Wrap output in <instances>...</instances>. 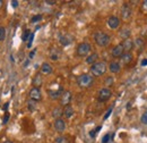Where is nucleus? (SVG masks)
Segmentation results:
<instances>
[{
	"instance_id": "nucleus-1",
	"label": "nucleus",
	"mask_w": 147,
	"mask_h": 143,
	"mask_svg": "<svg viewBox=\"0 0 147 143\" xmlns=\"http://www.w3.org/2000/svg\"><path fill=\"white\" fill-rule=\"evenodd\" d=\"M94 83V77L90 74H82L77 77V84L82 89H88Z\"/></svg>"
},
{
	"instance_id": "nucleus-2",
	"label": "nucleus",
	"mask_w": 147,
	"mask_h": 143,
	"mask_svg": "<svg viewBox=\"0 0 147 143\" xmlns=\"http://www.w3.org/2000/svg\"><path fill=\"white\" fill-rule=\"evenodd\" d=\"M107 69H108V66L104 61H97V63H95L94 65L91 66V74H92L93 77L94 76L95 77L102 76L107 72Z\"/></svg>"
},
{
	"instance_id": "nucleus-3",
	"label": "nucleus",
	"mask_w": 147,
	"mask_h": 143,
	"mask_svg": "<svg viewBox=\"0 0 147 143\" xmlns=\"http://www.w3.org/2000/svg\"><path fill=\"white\" fill-rule=\"evenodd\" d=\"M94 40H95V43L98 46V47H108L110 44V36L108 35L107 33H103V32H96L94 34Z\"/></svg>"
},
{
	"instance_id": "nucleus-4",
	"label": "nucleus",
	"mask_w": 147,
	"mask_h": 143,
	"mask_svg": "<svg viewBox=\"0 0 147 143\" xmlns=\"http://www.w3.org/2000/svg\"><path fill=\"white\" fill-rule=\"evenodd\" d=\"M91 44L87 43V42H83V43H79L78 47H77V50H76V54L79 57H86L87 54L91 52Z\"/></svg>"
},
{
	"instance_id": "nucleus-5",
	"label": "nucleus",
	"mask_w": 147,
	"mask_h": 143,
	"mask_svg": "<svg viewBox=\"0 0 147 143\" xmlns=\"http://www.w3.org/2000/svg\"><path fill=\"white\" fill-rule=\"evenodd\" d=\"M111 97H112V91L109 88H103L98 91L97 100L100 102H107L108 100H110Z\"/></svg>"
},
{
	"instance_id": "nucleus-6",
	"label": "nucleus",
	"mask_w": 147,
	"mask_h": 143,
	"mask_svg": "<svg viewBox=\"0 0 147 143\" xmlns=\"http://www.w3.org/2000/svg\"><path fill=\"white\" fill-rule=\"evenodd\" d=\"M71 99H73L71 92H70V91H63V93L61 94V98H60V104H61V106H65V107L68 106V105L70 104Z\"/></svg>"
},
{
	"instance_id": "nucleus-7",
	"label": "nucleus",
	"mask_w": 147,
	"mask_h": 143,
	"mask_svg": "<svg viewBox=\"0 0 147 143\" xmlns=\"http://www.w3.org/2000/svg\"><path fill=\"white\" fill-rule=\"evenodd\" d=\"M28 97H30V99L31 100H33V101H40L41 99H42V93H41V90L38 89V88H32L31 91H30V93H28Z\"/></svg>"
},
{
	"instance_id": "nucleus-8",
	"label": "nucleus",
	"mask_w": 147,
	"mask_h": 143,
	"mask_svg": "<svg viewBox=\"0 0 147 143\" xmlns=\"http://www.w3.org/2000/svg\"><path fill=\"white\" fill-rule=\"evenodd\" d=\"M62 93H63L62 86H60L58 90H48V94H49L50 99H52V100H58V99H60Z\"/></svg>"
},
{
	"instance_id": "nucleus-9",
	"label": "nucleus",
	"mask_w": 147,
	"mask_h": 143,
	"mask_svg": "<svg viewBox=\"0 0 147 143\" xmlns=\"http://www.w3.org/2000/svg\"><path fill=\"white\" fill-rule=\"evenodd\" d=\"M131 14H132L131 7L129 5H127V3H125L122 6V8H121V17H122V19H125V20L129 19V18L131 17Z\"/></svg>"
},
{
	"instance_id": "nucleus-10",
	"label": "nucleus",
	"mask_w": 147,
	"mask_h": 143,
	"mask_svg": "<svg viewBox=\"0 0 147 143\" xmlns=\"http://www.w3.org/2000/svg\"><path fill=\"white\" fill-rule=\"evenodd\" d=\"M123 54H125V50H123L121 43H120V44H117V46L112 49V51H111V54H112L113 58H120Z\"/></svg>"
},
{
	"instance_id": "nucleus-11",
	"label": "nucleus",
	"mask_w": 147,
	"mask_h": 143,
	"mask_svg": "<svg viewBox=\"0 0 147 143\" xmlns=\"http://www.w3.org/2000/svg\"><path fill=\"white\" fill-rule=\"evenodd\" d=\"M108 25L109 27L112 29V30H115L120 26V18L117 17V16H111L108 19Z\"/></svg>"
},
{
	"instance_id": "nucleus-12",
	"label": "nucleus",
	"mask_w": 147,
	"mask_h": 143,
	"mask_svg": "<svg viewBox=\"0 0 147 143\" xmlns=\"http://www.w3.org/2000/svg\"><path fill=\"white\" fill-rule=\"evenodd\" d=\"M55 131H57V132L62 133V132L65 131V128H66V123H65V121H63V119H61V118L55 119Z\"/></svg>"
},
{
	"instance_id": "nucleus-13",
	"label": "nucleus",
	"mask_w": 147,
	"mask_h": 143,
	"mask_svg": "<svg viewBox=\"0 0 147 143\" xmlns=\"http://www.w3.org/2000/svg\"><path fill=\"white\" fill-rule=\"evenodd\" d=\"M73 40L74 37L70 34H65V35H62L60 37V44L63 46V47H67L73 42Z\"/></svg>"
},
{
	"instance_id": "nucleus-14",
	"label": "nucleus",
	"mask_w": 147,
	"mask_h": 143,
	"mask_svg": "<svg viewBox=\"0 0 147 143\" xmlns=\"http://www.w3.org/2000/svg\"><path fill=\"white\" fill-rule=\"evenodd\" d=\"M121 44H122V48H123V50H125L126 52H130V51L132 50V48L135 47V46H134V41L130 40V39L123 40V42H122Z\"/></svg>"
},
{
	"instance_id": "nucleus-15",
	"label": "nucleus",
	"mask_w": 147,
	"mask_h": 143,
	"mask_svg": "<svg viewBox=\"0 0 147 143\" xmlns=\"http://www.w3.org/2000/svg\"><path fill=\"white\" fill-rule=\"evenodd\" d=\"M120 60H121V63H122L123 65L127 66V65H129V64L134 60V57H132V54H130V52H125V54L120 57Z\"/></svg>"
},
{
	"instance_id": "nucleus-16",
	"label": "nucleus",
	"mask_w": 147,
	"mask_h": 143,
	"mask_svg": "<svg viewBox=\"0 0 147 143\" xmlns=\"http://www.w3.org/2000/svg\"><path fill=\"white\" fill-rule=\"evenodd\" d=\"M52 72H53V68H52V66H51L49 63L42 64V66H41V73H42V74L49 75V74H51Z\"/></svg>"
},
{
	"instance_id": "nucleus-17",
	"label": "nucleus",
	"mask_w": 147,
	"mask_h": 143,
	"mask_svg": "<svg viewBox=\"0 0 147 143\" xmlns=\"http://www.w3.org/2000/svg\"><path fill=\"white\" fill-rule=\"evenodd\" d=\"M97 60H98V54H96V52H93V54H91L90 56H87V58H86V64H88V65H94L95 63H97Z\"/></svg>"
},
{
	"instance_id": "nucleus-18",
	"label": "nucleus",
	"mask_w": 147,
	"mask_h": 143,
	"mask_svg": "<svg viewBox=\"0 0 147 143\" xmlns=\"http://www.w3.org/2000/svg\"><path fill=\"white\" fill-rule=\"evenodd\" d=\"M32 83H33V86H34V88H38V89L41 88V85H42V83H43V78H42L41 74H36V75L34 76Z\"/></svg>"
},
{
	"instance_id": "nucleus-19",
	"label": "nucleus",
	"mask_w": 147,
	"mask_h": 143,
	"mask_svg": "<svg viewBox=\"0 0 147 143\" xmlns=\"http://www.w3.org/2000/svg\"><path fill=\"white\" fill-rule=\"evenodd\" d=\"M121 69V66H120V64L119 63H117V61H113V63H111L110 66H109V71L111 73H113V74H118L119 72Z\"/></svg>"
},
{
	"instance_id": "nucleus-20",
	"label": "nucleus",
	"mask_w": 147,
	"mask_h": 143,
	"mask_svg": "<svg viewBox=\"0 0 147 143\" xmlns=\"http://www.w3.org/2000/svg\"><path fill=\"white\" fill-rule=\"evenodd\" d=\"M75 114V111H74V108L71 106H66V107L63 108V116L66 117V118H70V117H73V115Z\"/></svg>"
},
{
	"instance_id": "nucleus-21",
	"label": "nucleus",
	"mask_w": 147,
	"mask_h": 143,
	"mask_svg": "<svg viewBox=\"0 0 147 143\" xmlns=\"http://www.w3.org/2000/svg\"><path fill=\"white\" fill-rule=\"evenodd\" d=\"M60 54H61V52H60V50L59 49H55V48H53V49H51V51H50V58L52 59V60H58L59 59V57H60Z\"/></svg>"
},
{
	"instance_id": "nucleus-22",
	"label": "nucleus",
	"mask_w": 147,
	"mask_h": 143,
	"mask_svg": "<svg viewBox=\"0 0 147 143\" xmlns=\"http://www.w3.org/2000/svg\"><path fill=\"white\" fill-rule=\"evenodd\" d=\"M62 115H63V109H62L61 107H55V109L52 110V116L55 117V119L60 118Z\"/></svg>"
},
{
	"instance_id": "nucleus-23",
	"label": "nucleus",
	"mask_w": 147,
	"mask_h": 143,
	"mask_svg": "<svg viewBox=\"0 0 147 143\" xmlns=\"http://www.w3.org/2000/svg\"><path fill=\"white\" fill-rule=\"evenodd\" d=\"M134 46H135L136 48H138V49H142V48L144 47V39L137 37V39L135 40V42H134Z\"/></svg>"
},
{
	"instance_id": "nucleus-24",
	"label": "nucleus",
	"mask_w": 147,
	"mask_h": 143,
	"mask_svg": "<svg viewBox=\"0 0 147 143\" xmlns=\"http://www.w3.org/2000/svg\"><path fill=\"white\" fill-rule=\"evenodd\" d=\"M120 36H121L123 40L129 39V36H130V30H129V29H122V30L120 31Z\"/></svg>"
},
{
	"instance_id": "nucleus-25",
	"label": "nucleus",
	"mask_w": 147,
	"mask_h": 143,
	"mask_svg": "<svg viewBox=\"0 0 147 143\" xmlns=\"http://www.w3.org/2000/svg\"><path fill=\"white\" fill-rule=\"evenodd\" d=\"M55 143H69V140H68L66 136H62V135H60V136L55 138Z\"/></svg>"
},
{
	"instance_id": "nucleus-26",
	"label": "nucleus",
	"mask_w": 147,
	"mask_h": 143,
	"mask_svg": "<svg viewBox=\"0 0 147 143\" xmlns=\"http://www.w3.org/2000/svg\"><path fill=\"white\" fill-rule=\"evenodd\" d=\"M27 106H28V110H30V111H34V110L36 109V102L30 99V101L27 102Z\"/></svg>"
},
{
	"instance_id": "nucleus-27",
	"label": "nucleus",
	"mask_w": 147,
	"mask_h": 143,
	"mask_svg": "<svg viewBox=\"0 0 147 143\" xmlns=\"http://www.w3.org/2000/svg\"><path fill=\"white\" fill-rule=\"evenodd\" d=\"M6 39V29L3 26H0V41H3Z\"/></svg>"
},
{
	"instance_id": "nucleus-28",
	"label": "nucleus",
	"mask_w": 147,
	"mask_h": 143,
	"mask_svg": "<svg viewBox=\"0 0 147 143\" xmlns=\"http://www.w3.org/2000/svg\"><path fill=\"white\" fill-rule=\"evenodd\" d=\"M31 33H32V32H31L30 30H26V31H25V32L23 33V35H22V40H23V41H26V40H27V39L30 37Z\"/></svg>"
},
{
	"instance_id": "nucleus-29",
	"label": "nucleus",
	"mask_w": 147,
	"mask_h": 143,
	"mask_svg": "<svg viewBox=\"0 0 147 143\" xmlns=\"http://www.w3.org/2000/svg\"><path fill=\"white\" fill-rule=\"evenodd\" d=\"M101 131V126H98V127H96L95 129H92L91 132H90V136L91 138H95V135H96V133L97 132H100Z\"/></svg>"
},
{
	"instance_id": "nucleus-30",
	"label": "nucleus",
	"mask_w": 147,
	"mask_h": 143,
	"mask_svg": "<svg viewBox=\"0 0 147 143\" xmlns=\"http://www.w3.org/2000/svg\"><path fill=\"white\" fill-rule=\"evenodd\" d=\"M110 139H111V134L110 133H107V134L102 138V143H109Z\"/></svg>"
},
{
	"instance_id": "nucleus-31",
	"label": "nucleus",
	"mask_w": 147,
	"mask_h": 143,
	"mask_svg": "<svg viewBox=\"0 0 147 143\" xmlns=\"http://www.w3.org/2000/svg\"><path fill=\"white\" fill-rule=\"evenodd\" d=\"M142 123L144 124V125H147V110L143 114V116H142Z\"/></svg>"
},
{
	"instance_id": "nucleus-32",
	"label": "nucleus",
	"mask_w": 147,
	"mask_h": 143,
	"mask_svg": "<svg viewBox=\"0 0 147 143\" xmlns=\"http://www.w3.org/2000/svg\"><path fill=\"white\" fill-rule=\"evenodd\" d=\"M33 39H34V33H31V35H30V37H28L27 48H31V47H32V42H33Z\"/></svg>"
},
{
	"instance_id": "nucleus-33",
	"label": "nucleus",
	"mask_w": 147,
	"mask_h": 143,
	"mask_svg": "<svg viewBox=\"0 0 147 143\" xmlns=\"http://www.w3.org/2000/svg\"><path fill=\"white\" fill-rule=\"evenodd\" d=\"M41 19H42V15H36V16L32 17V19H31V22H32V23H36V22H38V20H41Z\"/></svg>"
},
{
	"instance_id": "nucleus-34",
	"label": "nucleus",
	"mask_w": 147,
	"mask_h": 143,
	"mask_svg": "<svg viewBox=\"0 0 147 143\" xmlns=\"http://www.w3.org/2000/svg\"><path fill=\"white\" fill-rule=\"evenodd\" d=\"M112 110H113V108L111 107L110 109H109V110L107 111V114H105V115H104V117H103V119H104V121H105V119H108V118L110 117V115H111V112H112Z\"/></svg>"
},
{
	"instance_id": "nucleus-35",
	"label": "nucleus",
	"mask_w": 147,
	"mask_h": 143,
	"mask_svg": "<svg viewBox=\"0 0 147 143\" xmlns=\"http://www.w3.org/2000/svg\"><path fill=\"white\" fill-rule=\"evenodd\" d=\"M112 83H113V77H111V76L107 77V80H105V84L109 86V85H111Z\"/></svg>"
},
{
	"instance_id": "nucleus-36",
	"label": "nucleus",
	"mask_w": 147,
	"mask_h": 143,
	"mask_svg": "<svg viewBox=\"0 0 147 143\" xmlns=\"http://www.w3.org/2000/svg\"><path fill=\"white\" fill-rule=\"evenodd\" d=\"M10 5H11V7H13V8H17V6H18V1L13 0V1L10 2Z\"/></svg>"
},
{
	"instance_id": "nucleus-37",
	"label": "nucleus",
	"mask_w": 147,
	"mask_h": 143,
	"mask_svg": "<svg viewBox=\"0 0 147 143\" xmlns=\"http://www.w3.org/2000/svg\"><path fill=\"white\" fill-rule=\"evenodd\" d=\"M8 119H9V115H8V114H6V115H5V118L2 119V123H3V124H7Z\"/></svg>"
},
{
	"instance_id": "nucleus-38",
	"label": "nucleus",
	"mask_w": 147,
	"mask_h": 143,
	"mask_svg": "<svg viewBox=\"0 0 147 143\" xmlns=\"http://www.w3.org/2000/svg\"><path fill=\"white\" fill-rule=\"evenodd\" d=\"M8 107H9V102H6V104H5V106L2 107L3 111H7V110H8Z\"/></svg>"
},
{
	"instance_id": "nucleus-39",
	"label": "nucleus",
	"mask_w": 147,
	"mask_h": 143,
	"mask_svg": "<svg viewBox=\"0 0 147 143\" xmlns=\"http://www.w3.org/2000/svg\"><path fill=\"white\" fill-rule=\"evenodd\" d=\"M45 3H48V5H55V1H53V0H47Z\"/></svg>"
},
{
	"instance_id": "nucleus-40",
	"label": "nucleus",
	"mask_w": 147,
	"mask_h": 143,
	"mask_svg": "<svg viewBox=\"0 0 147 143\" xmlns=\"http://www.w3.org/2000/svg\"><path fill=\"white\" fill-rule=\"evenodd\" d=\"M143 9H144V10H146V12H147V0H146V1H144V2H143Z\"/></svg>"
},
{
	"instance_id": "nucleus-41",
	"label": "nucleus",
	"mask_w": 147,
	"mask_h": 143,
	"mask_svg": "<svg viewBox=\"0 0 147 143\" xmlns=\"http://www.w3.org/2000/svg\"><path fill=\"white\" fill-rule=\"evenodd\" d=\"M35 51H36V50L34 49V50H33V51L30 54V58H33V57H34V54H35Z\"/></svg>"
},
{
	"instance_id": "nucleus-42",
	"label": "nucleus",
	"mask_w": 147,
	"mask_h": 143,
	"mask_svg": "<svg viewBox=\"0 0 147 143\" xmlns=\"http://www.w3.org/2000/svg\"><path fill=\"white\" fill-rule=\"evenodd\" d=\"M146 65H147V59H144L142 61V66H146Z\"/></svg>"
},
{
	"instance_id": "nucleus-43",
	"label": "nucleus",
	"mask_w": 147,
	"mask_h": 143,
	"mask_svg": "<svg viewBox=\"0 0 147 143\" xmlns=\"http://www.w3.org/2000/svg\"><path fill=\"white\" fill-rule=\"evenodd\" d=\"M130 107H131V102H128V105H127V109H130Z\"/></svg>"
},
{
	"instance_id": "nucleus-44",
	"label": "nucleus",
	"mask_w": 147,
	"mask_h": 143,
	"mask_svg": "<svg viewBox=\"0 0 147 143\" xmlns=\"http://www.w3.org/2000/svg\"><path fill=\"white\" fill-rule=\"evenodd\" d=\"M2 6H3V1H2V0H0V8H1Z\"/></svg>"
},
{
	"instance_id": "nucleus-45",
	"label": "nucleus",
	"mask_w": 147,
	"mask_h": 143,
	"mask_svg": "<svg viewBox=\"0 0 147 143\" xmlns=\"http://www.w3.org/2000/svg\"><path fill=\"white\" fill-rule=\"evenodd\" d=\"M3 143H14V142H11V141H5Z\"/></svg>"
}]
</instances>
